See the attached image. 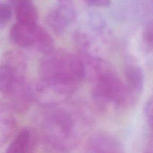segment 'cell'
Instances as JSON below:
<instances>
[{
	"instance_id": "obj_2",
	"label": "cell",
	"mask_w": 153,
	"mask_h": 153,
	"mask_svg": "<svg viewBox=\"0 0 153 153\" xmlns=\"http://www.w3.org/2000/svg\"><path fill=\"white\" fill-rule=\"evenodd\" d=\"M39 75L40 81L75 91L85 78V66L81 57L58 49L44 55L39 64Z\"/></svg>"
},
{
	"instance_id": "obj_13",
	"label": "cell",
	"mask_w": 153,
	"mask_h": 153,
	"mask_svg": "<svg viewBox=\"0 0 153 153\" xmlns=\"http://www.w3.org/2000/svg\"><path fill=\"white\" fill-rule=\"evenodd\" d=\"M143 42L149 51H153V19L148 21L142 32Z\"/></svg>"
},
{
	"instance_id": "obj_10",
	"label": "cell",
	"mask_w": 153,
	"mask_h": 153,
	"mask_svg": "<svg viewBox=\"0 0 153 153\" xmlns=\"http://www.w3.org/2000/svg\"><path fill=\"white\" fill-rule=\"evenodd\" d=\"M37 140V135L33 130L24 128L10 143L6 153H32Z\"/></svg>"
},
{
	"instance_id": "obj_17",
	"label": "cell",
	"mask_w": 153,
	"mask_h": 153,
	"mask_svg": "<svg viewBox=\"0 0 153 153\" xmlns=\"http://www.w3.org/2000/svg\"><path fill=\"white\" fill-rule=\"evenodd\" d=\"M71 1V0H58V2H64V1Z\"/></svg>"
},
{
	"instance_id": "obj_9",
	"label": "cell",
	"mask_w": 153,
	"mask_h": 153,
	"mask_svg": "<svg viewBox=\"0 0 153 153\" xmlns=\"http://www.w3.org/2000/svg\"><path fill=\"white\" fill-rule=\"evenodd\" d=\"M12 109L0 103V147L5 145L16 134L17 123Z\"/></svg>"
},
{
	"instance_id": "obj_1",
	"label": "cell",
	"mask_w": 153,
	"mask_h": 153,
	"mask_svg": "<svg viewBox=\"0 0 153 153\" xmlns=\"http://www.w3.org/2000/svg\"><path fill=\"white\" fill-rule=\"evenodd\" d=\"M62 104L43 107L37 123L45 143L55 150L67 152L79 144L88 130L90 118L78 106Z\"/></svg>"
},
{
	"instance_id": "obj_14",
	"label": "cell",
	"mask_w": 153,
	"mask_h": 153,
	"mask_svg": "<svg viewBox=\"0 0 153 153\" xmlns=\"http://www.w3.org/2000/svg\"><path fill=\"white\" fill-rule=\"evenodd\" d=\"M12 16V9L10 4L0 3V28L7 25Z\"/></svg>"
},
{
	"instance_id": "obj_4",
	"label": "cell",
	"mask_w": 153,
	"mask_h": 153,
	"mask_svg": "<svg viewBox=\"0 0 153 153\" xmlns=\"http://www.w3.org/2000/svg\"><path fill=\"white\" fill-rule=\"evenodd\" d=\"M13 43L22 48H31L44 55L54 50V40L50 34L38 25H25L16 22L10 30Z\"/></svg>"
},
{
	"instance_id": "obj_3",
	"label": "cell",
	"mask_w": 153,
	"mask_h": 153,
	"mask_svg": "<svg viewBox=\"0 0 153 153\" xmlns=\"http://www.w3.org/2000/svg\"><path fill=\"white\" fill-rule=\"evenodd\" d=\"M94 83L93 100L100 111L106 110L111 105L116 107H128L134 105L137 100L111 67L99 76Z\"/></svg>"
},
{
	"instance_id": "obj_12",
	"label": "cell",
	"mask_w": 153,
	"mask_h": 153,
	"mask_svg": "<svg viewBox=\"0 0 153 153\" xmlns=\"http://www.w3.org/2000/svg\"><path fill=\"white\" fill-rule=\"evenodd\" d=\"M125 76L127 88L137 97L142 92L144 85L143 70L138 66L128 64L125 67Z\"/></svg>"
},
{
	"instance_id": "obj_5",
	"label": "cell",
	"mask_w": 153,
	"mask_h": 153,
	"mask_svg": "<svg viewBox=\"0 0 153 153\" xmlns=\"http://www.w3.org/2000/svg\"><path fill=\"white\" fill-rule=\"evenodd\" d=\"M76 10L71 1L58 2L49 12L46 21L49 28L57 34H63L76 21Z\"/></svg>"
},
{
	"instance_id": "obj_8",
	"label": "cell",
	"mask_w": 153,
	"mask_h": 153,
	"mask_svg": "<svg viewBox=\"0 0 153 153\" xmlns=\"http://www.w3.org/2000/svg\"><path fill=\"white\" fill-rule=\"evenodd\" d=\"M16 13L17 22L25 25H37L39 14L32 0H8Z\"/></svg>"
},
{
	"instance_id": "obj_15",
	"label": "cell",
	"mask_w": 153,
	"mask_h": 153,
	"mask_svg": "<svg viewBox=\"0 0 153 153\" xmlns=\"http://www.w3.org/2000/svg\"><path fill=\"white\" fill-rule=\"evenodd\" d=\"M145 114H146V120L149 126L153 129V97L148 100L145 108Z\"/></svg>"
},
{
	"instance_id": "obj_7",
	"label": "cell",
	"mask_w": 153,
	"mask_h": 153,
	"mask_svg": "<svg viewBox=\"0 0 153 153\" xmlns=\"http://www.w3.org/2000/svg\"><path fill=\"white\" fill-rule=\"evenodd\" d=\"M86 153H124L120 142L105 132H97L90 136L85 144Z\"/></svg>"
},
{
	"instance_id": "obj_11",
	"label": "cell",
	"mask_w": 153,
	"mask_h": 153,
	"mask_svg": "<svg viewBox=\"0 0 153 153\" xmlns=\"http://www.w3.org/2000/svg\"><path fill=\"white\" fill-rule=\"evenodd\" d=\"M25 75L0 63V93L6 97L18 82L25 80Z\"/></svg>"
},
{
	"instance_id": "obj_6",
	"label": "cell",
	"mask_w": 153,
	"mask_h": 153,
	"mask_svg": "<svg viewBox=\"0 0 153 153\" xmlns=\"http://www.w3.org/2000/svg\"><path fill=\"white\" fill-rule=\"evenodd\" d=\"M8 106L17 113L27 111L34 100V90L26 80L18 82L6 96Z\"/></svg>"
},
{
	"instance_id": "obj_16",
	"label": "cell",
	"mask_w": 153,
	"mask_h": 153,
	"mask_svg": "<svg viewBox=\"0 0 153 153\" xmlns=\"http://www.w3.org/2000/svg\"><path fill=\"white\" fill-rule=\"evenodd\" d=\"M88 4L97 7H107L111 4V0H85Z\"/></svg>"
}]
</instances>
